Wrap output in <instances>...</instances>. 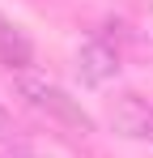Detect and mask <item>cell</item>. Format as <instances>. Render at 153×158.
I'll use <instances>...</instances> for the list:
<instances>
[{
	"label": "cell",
	"mask_w": 153,
	"mask_h": 158,
	"mask_svg": "<svg viewBox=\"0 0 153 158\" xmlns=\"http://www.w3.org/2000/svg\"><path fill=\"white\" fill-rule=\"evenodd\" d=\"M9 158H43V154H34V150H17V154H9Z\"/></svg>",
	"instance_id": "obj_5"
},
{
	"label": "cell",
	"mask_w": 153,
	"mask_h": 158,
	"mask_svg": "<svg viewBox=\"0 0 153 158\" xmlns=\"http://www.w3.org/2000/svg\"><path fill=\"white\" fill-rule=\"evenodd\" d=\"M111 128L128 141H149L153 145V103L140 94H119L111 103Z\"/></svg>",
	"instance_id": "obj_2"
},
{
	"label": "cell",
	"mask_w": 153,
	"mask_h": 158,
	"mask_svg": "<svg viewBox=\"0 0 153 158\" xmlns=\"http://www.w3.org/2000/svg\"><path fill=\"white\" fill-rule=\"evenodd\" d=\"M13 85H17V94H22L26 103L34 107V111H43L47 120H55V124H64V128H73V132H94L89 111L76 103L73 94H64L47 73H38V69L13 73Z\"/></svg>",
	"instance_id": "obj_1"
},
{
	"label": "cell",
	"mask_w": 153,
	"mask_h": 158,
	"mask_svg": "<svg viewBox=\"0 0 153 158\" xmlns=\"http://www.w3.org/2000/svg\"><path fill=\"white\" fill-rule=\"evenodd\" d=\"M76 64H81V77L89 81V85H102V81H111L119 73V56L111 43H102V39H89L81 56H76Z\"/></svg>",
	"instance_id": "obj_3"
},
{
	"label": "cell",
	"mask_w": 153,
	"mask_h": 158,
	"mask_svg": "<svg viewBox=\"0 0 153 158\" xmlns=\"http://www.w3.org/2000/svg\"><path fill=\"white\" fill-rule=\"evenodd\" d=\"M0 64H4L9 73H26V69L34 64L30 39H26L17 26H4V22H0Z\"/></svg>",
	"instance_id": "obj_4"
}]
</instances>
